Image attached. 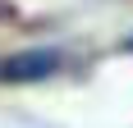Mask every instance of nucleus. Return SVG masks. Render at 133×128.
<instances>
[{
    "label": "nucleus",
    "instance_id": "f257e3e1",
    "mask_svg": "<svg viewBox=\"0 0 133 128\" xmlns=\"http://www.w3.org/2000/svg\"><path fill=\"white\" fill-rule=\"evenodd\" d=\"M60 69V51L55 46H32V51H18V55H5L0 60V82H41V78H55Z\"/></svg>",
    "mask_w": 133,
    "mask_h": 128
},
{
    "label": "nucleus",
    "instance_id": "f03ea898",
    "mask_svg": "<svg viewBox=\"0 0 133 128\" xmlns=\"http://www.w3.org/2000/svg\"><path fill=\"white\" fill-rule=\"evenodd\" d=\"M14 14H18V9H14L9 0H0V18H14Z\"/></svg>",
    "mask_w": 133,
    "mask_h": 128
},
{
    "label": "nucleus",
    "instance_id": "7ed1b4c3",
    "mask_svg": "<svg viewBox=\"0 0 133 128\" xmlns=\"http://www.w3.org/2000/svg\"><path fill=\"white\" fill-rule=\"evenodd\" d=\"M119 51H129V55H133V32H129V37L119 41Z\"/></svg>",
    "mask_w": 133,
    "mask_h": 128
}]
</instances>
